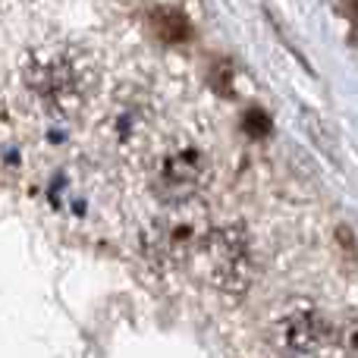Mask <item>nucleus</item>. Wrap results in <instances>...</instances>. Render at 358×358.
<instances>
[{
    "mask_svg": "<svg viewBox=\"0 0 358 358\" xmlns=\"http://www.w3.org/2000/svg\"><path fill=\"white\" fill-rule=\"evenodd\" d=\"M151 29H155V35L161 38V41H167V44H179V41H185V38L192 35L189 19H185L179 10H170V6L151 13Z\"/></svg>",
    "mask_w": 358,
    "mask_h": 358,
    "instance_id": "6",
    "label": "nucleus"
},
{
    "mask_svg": "<svg viewBox=\"0 0 358 358\" xmlns=\"http://www.w3.org/2000/svg\"><path fill=\"white\" fill-rule=\"evenodd\" d=\"M210 182V164L201 151L195 148H176L157 161L151 173V189L167 204H182L201 195Z\"/></svg>",
    "mask_w": 358,
    "mask_h": 358,
    "instance_id": "1",
    "label": "nucleus"
},
{
    "mask_svg": "<svg viewBox=\"0 0 358 358\" xmlns=\"http://www.w3.org/2000/svg\"><path fill=\"white\" fill-rule=\"evenodd\" d=\"M334 334H336V343L343 346V352H346V358H358V315L346 317Z\"/></svg>",
    "mask_w": 358,
    "mask_h": 358,
    "instance_id": "7",
    "label": "nucleus"
},
{
    "mask_svg": "<svg viewBox=\"0 0 358 358\" xmlns=\"http://www.w3.org/2000/svg\"><path fill=\"white\" fill-rule=\"evenodd\" d=\"M334 336V327L324 315L317 311H292V315L280 317L277 330H273V340H277L280 352L302 358V355H315Z\"/></svg>",
    "mask_w": 358,
    "mask_h": 358,
    "instance_id": "3",
    "label": "nucleus"
},
{
    "mask_svg": "<svg viewBox=\"0 0 358 358\" xmlns=\"http://www.w3.org/2000/svg\"><path fill=\"white\" fill-rule=\"evenodd\" d=\"M204 248L210 255V273H214V283L223 292H233L242 296L252 283V252H248V242L239 229L227 227L217 229L204 239Z\"/></svg>",
    "mask_w": 358,
    "mask_h": 358,
    "instance_id": "2",
    "label": "nucleus"
},
{
    "mask_svg": "<svg viewBox=\"0 0 358 358\" xmlns=\"http://www.w3.org/2000/svg\"><path fill=\"white\" fill-rule=\"evenodd\" d=\"M198 242H204V239H201L195 223L182 220V217H173V220H164L161 227L155 229L151 245H155L164 258H189L192 248H195Z\"/></svg>",
    "mask_w": 358,
    "mask_h": 358,
    "instance_id": "5",
    "label": "nucleus"
},
{
    "mask_svg": "<svg viewBox=\"0 0 358 358\" xmlns=\"http://www.w3.org/2000/svg\"><path fill=\"white\" fill-rule=\"evenodd\" d=\"M29 79L57 110H73L85 98V69L69 60L38 63L35 69H29Z\"/></svg>",
    "mask_w": 358,
    "mask_h": 358,
    "instance_id": "4",
    "label": "nucleus"
}]
</instances>
